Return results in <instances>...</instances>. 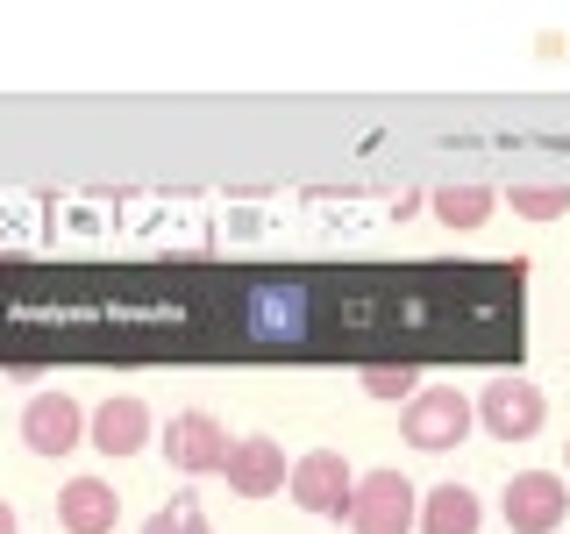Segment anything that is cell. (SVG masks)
Here are the masks:
<instances>
[{
    "label": "cell",
    "instance_id": "obj_14",
    "mask_svg": "<svg viewBox=\"0 0 570 534\" xmlns=\"http://www.w3.org/2000/svg\"><path fill=\"white\" fill-rule=\"evenodd\" d=\"M364 392H371V399H414V392H421V370L414 364H364Z\"/></svg>",
    "mask_w": 570,
    "mask_h": 534
},
{
    "label": "cell",
    "instance_id": "obj_2",
    "mask_svg": "<svg viewBox=\"0 0 570 534\" xmlns=\"http://www.w3.org/2000/svg\"><path fill=\"white\" fill-rule=\"evenodd\" d=\"M414 513H421V492L400 471H364L350 485L343 521H350V534H414Z\"/></svg>",
    "mask_w": 570,
    "mask_h": 534
},
{
    "label": "cell",
    "instance_id": "obj_9",
    "mask_svg": "<svg viewBox=\"0 0 570 534\" xmlns=\"http://www.w3.org/2000/svg\"><path fill=\"white\" fill-rule=\"evenodd\" d=\"M86 442H94L107 463L136 456L142 442H150V406H142L136 392H115V399H100V406H94V421H86Z\"/></svg>",
    "mask_w": 570,
    "mask_h": 534
},
{
    "label": "cell",
    "instance_id": "obj_11",
    "mask_svg": "<svg viewBox=\"0 0 570 534\" xmlns=\"http://www.w3.org/2000/svg\"><path fill=\"white\" fill-rule=\"evenodd\" d=\"M414 527L421 534H478L485 527V498H478L471 485H435V492H421Z\"/></svg>",
    "mask_w": 570,
    "mask_h": 534
},
{
    "label": "cell",
    "instance_id": "obj_16",
    "mask_svg": "<svg viewBox=\"0 0 570 534\" xmlns=\"http://www.w3.org/2000/svg\"><path fill=\"white\" fill-rule=\"evenodd\" d=\"M186 534H214V527H207V513H200V498L186 506Z\"/></svg>",
    "mask_w": 570,
    "mask_h": 534
},
{
    "label": "cell",
    "instance_id": "obj_1",
    "mask_svg": "<svg viewBox=\"0 0 570 534\" xmlns=\"http://www.w3.org/2000/svg\"><path fill=\"white\" fill-rule=\"evenodd\" d=\"M471 427H478V414H471V399H463L456 385H421L414 399L400 406V442H406V449H421V456L456 449Z\"/></svg>",
    "mask_w": 570,
    "mask_h": 534
},
{
    "label": "cell",
    "instance_id": "obj_13",
    "mask_svg": "<svg viewBox=\"0 0 570 534\" xmlns=\"http://www.w3.org/2000/svg\"><path fill=\"white\" fill-rule=\"evenodd\" d=\"M507 200L521 221H557V214H570V178H521Z\"/></svg>",
    "mask_w": 570,
    "mask_h": 534
},
{
    "label": "cell",
    "instance_id": "obj_15",
    "mask_svg": "<svg viewBox=\"0 0 570 534\" xmlns=\"http://www.w3.org/2000/svg\"><path fill=\"white\" fill-rule=\"evenodd\" d=\"M186 506H193V492H178L171 506H157L150 521H142V534H186Z\"/></svg>",
    "mask_w": 570,
    "mask_h": 534
},
{
    "label": "cell",
    "instance_id": "obj_4",
    "mask_svg": "<svg viewBox=\"0 0 570 534\" xmlns=\"http://www.w3.org/2000/svg\"><path fill=\"white\" fill-rule=\"evenodd\" d=\"M22 442H29V456H43V463H65L71 449L86 442V406L71 399V392H29V406H22Z\"/></svg>",
    "mask_w": 570,
    "mask_h": 534
},
{
    "label": "cell",
    "instance_id": "obj_3",
    "mask_svg": "<svg viewBox=\"0 0 570 534\" xmlns=\"http://www.w3.org/2000/svg\"><path fill=\"white\" fill-rule=\"evenodd\" d=\"M471 414H478V427H485L492 442H528V435H542L549 399H542V385H534V378H513V370H499V378L471 399Z\"/></svg>",
    "mask_w": 570,
    "mask_h": 534
},
{
    "label": "cell",
    "instance_id": "obj_6",
    "mask_svg": "<svg viewBox=\"0 0 570 534\" xmlns=\"http://www.w3.org/2000/svg\"><path fill=\"white\" fill-rule=\"evenodd\" d=\"M228 442H236V435H228L207 406H186V414H171V427H165V463L186 471V477H207V471L228 463Z\"/></svg>",
    "mask_w": 570,
    "mask_h": 534
},
{
    "label": "cell",
    "instance_id": "obj_18",
    "mask_svg": "<svg viewBox=\"0 0 570 534\" xmlns=\"http://www.w3.org/2000/svg\"><path fill=\"white\" fill-rule=\"evenodd\" d=\"M563 463H570V442H563Z\"/></svg>",
    "mask_w": 570,
    "mask_h": 534
},
{
    "label": "cell",
    "instance_id": "obj_7",
    "mask_svg": "<svg viewBox=\"0 0 570 534\" xmlns=\"http://www.w3.org/2000/svg\"><path fill=\"white\" fill-rule=\"evenodd\" d=\"M350 485H356V471H350V456H335V449H307L293 471H285V492H293V506L328 513V521H343Z\"/></svg>",
    "mask_w": 570,
    "mask_h": 534
},
{
    "label": "cell",
    "instance_id": "obj_17",
    "mask_svg": "<svg viewBox=\"0 0 570 534\" xmlns=\"http://www.w3.org/2000/svg\"><path fill=\"white\" fill-rule=\"evenodd\" d=\"M0 534H22V521H14V506L0 498Z\"/></svg>",
    "mask_w": 570,
    "mask_h": 534
},
{
    "label": "cell",
    "instance_id": "obj_12",
    "mask_svg": "<svg viewBox=\"0 0 570 534\" xmlns=\"http://www.w3.org/2000/svg\"><path fill=\"white\" fill-rule=\"evenodd\" d=\"M428 207H435L442 228H485L492 207H499V192L478 186V178H442V186L428 192Z\"/></svg>",
    "mask_w": 570,
    "mask_h": 534
},
{
    "label": "cell",
    "instance_id": "obj_10",
    "mask_svg": "<svg viewBox=\"0 0 570 534\" xmlns=\"http://www.w3.org/2000/svg\"><path fill=\"white\" fill-rule=\"evenodd\" d=\"M115 513H121V498L107 477H65L58 485V527H71V534H107Z\"/></svg>",
    "mask_w": 570,
    "mask_h": 534
},
{
    "label": "cell",
    "instance_id": "obj_8",
    "mask_svg": "<svg viewBox=\"0 0 570 534\" xmlns=\"http://www.w3.org/2000/svg\"><path fill=\"white\" fill-rule=\"evenodd\" d=\"M285 449L272 435H236L228 442V463H222V477H228V492L236 498H272V492H285Z\"/></svg>",
    "mask_w": 570,
    "mask_h": 534
},
{
    "label": "cell",
    "instance_id": "obj_5",
    "mask_svg": "<svg viewBox=\"0 0 570 534\" xmlns=\"http://www.w3.org/2000/svg\"><path fill=\"white\" fill-rule=\"evenodd\" d=\"M499 513H507L513 534H557L570 513V492L557 471H513L507 492H499Z\"/></svg>",
    "mask_w": 570,
    "mask_h": 534
}]
</instances>
